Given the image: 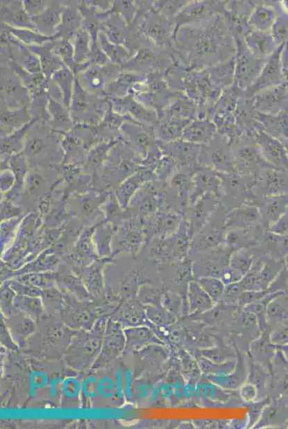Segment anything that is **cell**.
Masks as SVG:
<instances>
[{"instance_id":"6da1fadb","label":"cell","mask_w":288,"mask_h":429,"mask_svg":"<svg viewBox=\"0 0 288 429\" xmlns=\"http://www.w3.org/2000/svg\"><path fill=\"white\" fill-rule=\"evenodd\" d=\"M288 191V175L275 168L262 170L255 177L253 193L257 198H266Z\"/></svg>"},{"instance_id":"277c9868","label":"cell","mask_w":288,"mask_h":429,"mask_svg":"<svg viewBox=\"0 0 288 429\" xmlns=\"http://www.w3.org/2000/svg\"><path fill=\"white\" fill-rule=\"evenodd\" d=\"M259 143L262 157L266 162L276 168L288 170V158L278 142L264 138Z\"/></svg>"},{"instance_id":"7a4b0ae2","label":"cell","mask_w":288,"mask_h":429,"mask_svg":"<svg viewBox=\"0 0 288 429\" xmlns=\"http://www.w3.org/2000/svg\"><path fill=\"white\" fill-rule=\"evenodd\" d=\"M287 208V195L282 194L264 198V204L260 209L262 227L270 229Z\"/></svg>"},{"instance_id":"5b68a950","label":"cell","mask_w":288,"mask_h":429,"mask_svg":"<svg viewBox=\"0 0 288 429\" xmlns=\"http://www.w3.org/2000/svg\"><path fill=\"white\" fill-rule=\"evenodd\" d=\"M269 231L276 235L288 233V208L278 221L270 227Z\"/></svg>"},{"instance_id":"3957f363","label":"cell","mask_w":288,"mask_h":429,"mask_svg":"<svg viewBox=\"0 0 288 429\" xmlns=\"http://www.w3.org/2000/svg\"><path fill=\"white\" fill-rule=\"evenodd\" d=\"M261 218L260 210L255 206L236 208L226 218V228L245 229Z\"/></svg>"}]
</instances>
